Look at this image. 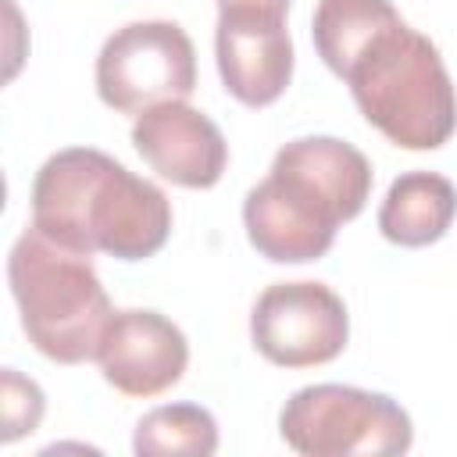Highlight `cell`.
<instances>
[{"mask_svg": "<svg viewBox=\"0 0 457 457\" xmlns=\"http://www.w3.org/2000/svg\"><path fill=\"white\" fill-rule=\"evenodd\" d=\"M32 228L82 257L143 261L168 243L171 204L161 186L132 175L111 154L68 146L36 171Z\"/></svg>", "mask_w": 457, "mask_h": 457, "instance_id": "obj_1", "label": "cell"}, {"mask_svg": "<svg viewBox=\"0 0 457 457\" xmlns=\"http://www.w3.org/2000/svg\"><path fill=\"white\" fill-rule=\"evenodd\" d=\"M0 396H4V432H0V439L4 443H14L25 432H36V425L43 418V407H46L43 403V389L32 378L18 375L14 368H4V389H0Z\"/></svg>", "mask_w": 457, "mask_h": 457, "instance_id": "obj_14", "label": "cell"}, {"mask_svg": "<svg viewBox=\"0 0 457 457\" xmlns=\"http://www.w3.org/2000/svg\"><path fill=\"white\" fill-rule=\"evenodd\" d=\"M250 339L278 368H314L343 353L350 314L325 282H275L250 311Z\"/></svg>", "mask_w": 457, "mask_h": 457, "instance_id": "obj_7", "label": "cell"}, {"mask_svg": "<svg viewBox=\"0 0 457 457\" xmlns=\"http://www.w3.org/2000/svg\"><path fill=\"white\" fill-rule=\"evenodd\" d=\"M218 75L246 107L275 104L293 79V39L286 18L221 11L214 29Z\"/></svg>", "mask_w": 457, "mask_h": 457, "instance_id": "obj_10", "label": "cell"}, {"mask_svg": "<svg viewBox=\"0 0 457 457\" xmlns=\"http://www.w3.org/2000/svg\"><path fill=\"white\" fill-rule=\"evenodd\" d=\"M364 121L403 150H436L457 129V93L428 36L386 21L346 61L343 75Z\"/></svg>", "mask_w": 457, "mask_h": 457, "instance_id": "obj_3", "label": "cell"}, {"mask_svg": "<svg viewBox=\"0 0 457 457\" xmlns=\"http://www.w3.org/2000/svg\"><path fill=\"white\" fill-rule=\"evenodd\" d=\"M278 432L303 457H393L414 443L411 414L393 396L339 382L296 389L278 414Z\"/></svg>", "mask_w": 457, "mask_h": 457, "instance_id": "obj_5", "label": "cell"}, {"mask_svg": "<svg viewBox=\"0 0 457 457\" xmlns=\"http://www.w3.org/2000/svg\"><path fill=\"white\" fill-rule=\"evenodd\" d=\"M132 143L161 179L182 189H211L228 164L221 129L186 100H168L136 114Z\"/></svg>", "mask_w": 457, "mask_h": 457, "instance_id": "obj_8", "label": "cell"}, {"mask_svg": "<svg viewBox=\"0 0 457 457\" xmlns=\"http://www.w3.org/2000/svg\"><path fill=\"white\" fill-rule=\"evenodd\" d=\"M393 18H400L393 0H318L311 39L328 71L343 75L346 61L364 46V39Z\"/></svg>", "mask_w": 457, "mask_h": 457, "instance_id": "obj_12", "label": "cell"}, {"mask_svg": "<svg viewBox=\"0 0 457 457\" xmlns=\"http://www.w3.org/2000/svg\"><path fill=\"white\" fill-rule=\"evenodd\" d=\"M7 278L21 328L43 357L57 364L96 361L114 307L89 257L50 243L39 228H25L11 246Z\"/></svg>", "mask_w": 457, "mask_h": 457, "instance_id": "obj_4", "label": "cell"}, {"mask_svg": "<svg viewBox=\"0 0 457 457\" xmlns=\"http://www.w3.org/2000/svg\"><path fill=\"white\" fill-rule=\"evenodd\" d=\"M96 361L107 386L146 400L182 378L189 364V343L182 328L157 311H114Z\"/></svg>", "mask_w": 457, "mask_h": 457, "instance_id": "obj_9", "label": "cell"}, {"mask_svg": "<svg viewBox=\"0 0 457 457\" xmlns=\"http://www.w3.org/2000/svg\"><path fill=\"white\" fill-rule=\"evenodd\" d=\"M221 11H246V14H275V18H286L289 0H218V14Z\"/></svg>", "mask_w": 457, "mask_h": 457, "instance_id": "obj_15", "label": "cell"}, {"mask_svg": "<svg viewBox=\"0 0 457 457\" xmlns=\"http://www.w3.org/2000/svg\"><path fill=\"white\" fill-rule=\"evenodd\" d=\"M132 450L139 457H211L218 450V421L200 403H164L139 418Z\"/></svg>", "mask_w": 457, "mask_h": 457, "instance_id": "obj_13", "label": "cell"}, {"mask_svg": "<svg viewBox=\"0 0 457 457\" xmlns=\"http://www.w3.org/2000/svg\"><path fill=\"white\" fill-rule=\"evenodd\" d=\"M457 218V189L439 171H403L393 179L382 207L378 232L396 246H428L446 236Z\"/></svg>", "mask_w": 457, "mask_h": 457, "instance_id": "obj_11", "label": "cell"}, {"mask_svg": "<svg viewBox=\"0 0 457 457\" xmlns=\"http://www.w3.org/2000/svg\"><path fill=\"white\" fill-rule=\"evenodd\" d=\"M196 89V50L175 21H129L96 54V93L118 114L186 100Z\"/></svg>", "mask_w": 457, "mask_h": 457, "instance_id": "obj_6", "label": "cell"}, {"mask_svg": "<svg viewBox=\"0 0 457 457\" xmlns=\"http://www.w3.org/2000/svg\"><path fill=\"white\" fill-rule=\"evenodd\" d=\"M371 196L368 157L336 136H300L278 146L271 171L246 193L250 246L275 264H307L332 250L336 228Z\"/></svg>", "mask_w": 457, "mask_h": 457, "instance_id": "obj_2", "label": "cell"}]
</instances>
